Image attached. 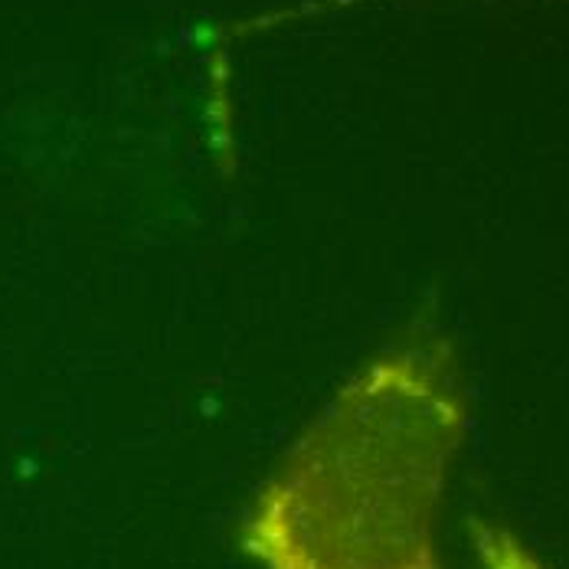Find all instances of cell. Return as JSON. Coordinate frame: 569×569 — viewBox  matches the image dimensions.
Segmentation results:
<instances>
[{"label": "cell", "instance_id": "6da1fadb", "mask_svg": "<svg viewBox=\"0 0 569 569\" xmlns=\"http://www.w3.org/2000/svg\"><path fill=\"white\" fill-rule=\"evenodd\" d=\"M465 436L442 343L367 360L295 442L239 527L262 569H439L436 527Z\"/></svg>", "mask_w": 569, "mask_h": 569}, {"label": "cell", "instance_id": "7a4b0ae2", "mask_svg": "<svg viewBox=\"0 0 569 569\" xmlns=\"http://www.w3.org/2000/svg\"><path fill=\"white\" fill-rule=\"evenodd\" d=\"M475 547L485 569H547L505 527L475 523Z\"/></svg>", "mask_w": 569, "mask_h": 569}]
</instances>
